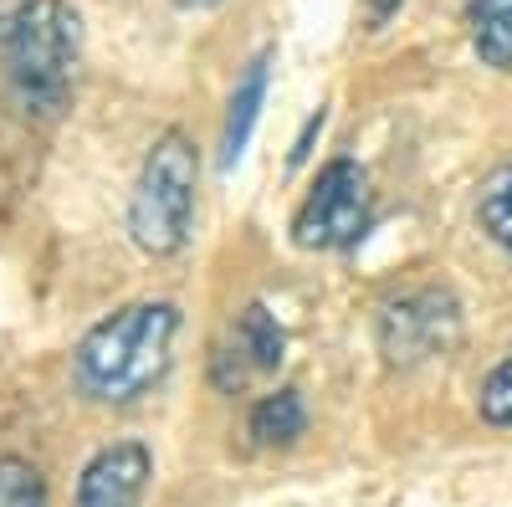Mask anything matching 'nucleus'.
<instances>
[{"instance_id":"obj_3","label":"nucleus","mask_w":512,"mask_h":507,"mask_svg":"<svg viewBox=\"0 0 512 507\" xmlns=\"http://www.w3.org/2000/svg\"><path fill=\"white\" fill-rule=\"evenodd\" d=\"M195 185H200V159L195 144L169 129L154 139V149L139 164L134 200H128V236L144 257H175L190 241L195 226Z\"/></svg>"},{"instance_id":"obj_4","label":"nucleus","mask_w":512,"mask_h":507,"mask_svg":"<svg viewBox=\"0 0 512 507\" xmlns=\"http://www.w3.org/2000/svg\"><path fill=\"white\" fill-rule=\"evenodd\" d=\"M369 226V175L354 159H333L318 169V180L292 221L297 246L308 251H344Z\"/></svg>"},{"instance_id":"obj_14","label":"nucleus","mask_w":512,"mask_h":507,"mask_svg":"<svg viewBox=\"0 0 512 507\" xmlns=\"http://www.w3.org/2000/svg\"><path fill=\"white\" fill-rule=\"evenodd\" d=\"M400 6H405V0H364V21H369V31H379Z\"/></svg>"},{"instance_id":"obj_12","label":"nucleus","mask_w":512,"mask_h":507,"mask_svg":"<svg viewBox=\"0 0 512 507\" xmlns=\"http://www.w3.org/2000/svg\"><path fill=\"white\" fill-rule=\"evenodd\" d=\"M0 507H47V477L26 456H0Z\"/></svg>"},{"instance_id":"obj_5","label":"nucleus","mask_w":512,"mask_h":507,"mask_svg":"<svg viewBox=\"0 0 512 507\" xmlns=\"http://www.w3.org/2000/svg\"><path fill=\"white\" fill-rule=\"evenodd\" d=\"M461 333V308L451 292L441 287H420L405 292L379 313V349L390 364H425L456 344Z\"/></svg>"},{"instance_id":"obj_1","label":"nucleus","mask_w":512,"mask_h":507,"mask_svg":"<svg viewBox=\"0 0 512 507\" xmlns=\"http://www.w3.org/2000/svg\"><path fill=\"white\" fill-rule=\"evenodd\" d=\"M175 338V303H128L98 328H88V338L77 344V385L108 405L139 400L164 379L169 359H175Z\"/></svg>"},{"instance_id":"obj_15","label":"nucleus","mask_w":512,"mask_h":507,"mask_svg":"<svg viewBox=\"0 0 512 507\" xmlns=\"http://www.w3.org/2000/svg\"><path fill=\"white\" fill-rule=\"evenodd\" d=\"M175 6H185V11H216L221 0H175Z\"/></svg>"},{"instance_id":"obj_8","label":"nucleus","mask_w":512,"mask_h":507,"mask_svg":"<svg viewBox=\"0 0 512 507\" xmlns=\"http://www.w3.org/2000/svg\"><path fill=\"white\" fill-rule=\"evenodd\" d=\"M267 77H272V57H251L246 77L236 82V93H231V113H226V129H221V164L231 169L246 144H251V129H256V118H262V103H267Z\"/></svg>"},{"instance_id":"obj_13","label":"nucleus","mask_w":512,"mask_h":507,"mask_svg":"<svg viewBox=\"0 0 512 507\" xmlns=\"http://www.w3.org/2000/svg\"><path fill=\"white\" fill-rule=\"evenodd\" d=\"M482 420L497 431H512V354L482 379Z\"/></svg>"},{"instance_id":"obj_7","label":"nucleus","mask_w":512,"mask_h":507,"mask_svg":"<svg viewBox=\"0 0 512 507\" xmlns=\"http://www.w3.org/2000/svg\"><path fill=\"white\" fill-rule=\"evenodd\" d=\"M282 359H287L282 323L262 303H251V308H241L231 338L216 349V385L221 390H236L241 379H251V374H272Z\"/></svg>"},{"instance_id":"obj_10","label":"nucleus","mask_w":512,"mask_h":507,"mask_svg":"<svg viewBox=\"0 0 512 507\" xmlns=\"http://www.w3.org/2000/svg\"><path fill=\"white\" fill-rule=\"evenodd\" d=\"M472 47L492 72H512V0H477L472 6Z\"/></svg>"},{"instance_id":"obj_11","label":"nucleus","mask_w":512,"mask_h":507,"mask_svg":"<svg viewBox=\"0 0 512 507\" xmlns=\"http://www.w3.org/2000/svg\"><path fill=\"white\" fill-rule=\"evenodd\" d=\"M477 221H482V231H487L502 251H512V164H507V169H497V175L482 185Z\"/></svg>"},{"instance_id":"obj_9","label":"nucleus","mask_w":512,"mask_h":507,"mask_svg":"<svg viewBox=\"0 0 512 507\" xmlns=\"http://www.w3.org/2000/svg\"><path fill=\"white\" fill-rule=\"evenodd\" d=\"M308 431V405L297 390H277L251 410V441L256 446H292Z\"/></svg>"},{"instance_id":"obj_6","label":"nucleus","mask_w":512,"mask_h":507,"mask_svg":"<svg viewBox=\"0 0 512 507\" xmlns=\"http://www.w3.org/2000/svg\"><path fill=\"white\" fill-rule=\"evenodd\" d=\"M154 477V456L144 441H113L103 446L77 477L72 507H139Z\"/></svg>"},{"instance_id":"obj_2","label":"nucleus","mask_w":512,"mask_h":507,"mask_svg":"<svg viewBox=\"0 0 512 507\" xmlns=\"http://www.w3.org/2000/svg\"><path fill=\"white\" fill-rule=\"evenodd\" d=\"M77 77V11L62 0H21L6 21V88L26 118H57Z\"/></svg>"}]
</instances>
